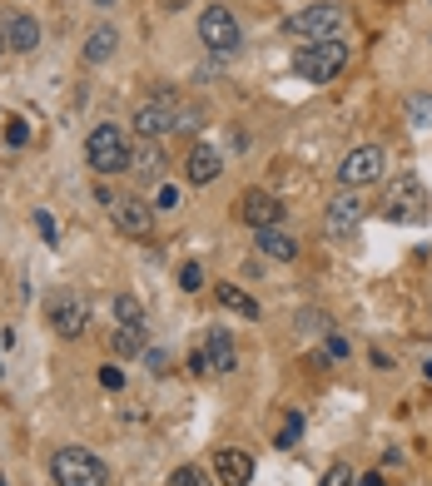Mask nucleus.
<instances>
[{
  "label": "nucleus",
  "mask_w": 432,
  "mask_h": 486,
  "mask_svg": "<svg viewBox=\"0 0 432 486\" xmlns=\"http://www.w3.org/2000/svg\"><path fill=\"white\" fill-rule=\"evenodd\" d=\"M85 160L94 174H120V169L134 164V150L124 144V134L114 124H94L90 130V144H85Z\"/></svg>",
  "instance_id": "3"
},
{
  "label": "nucleus",
  "mask_w": 432,
  "mask_h": 486,
  "mask_svg": "<svg viewBox=\"0 0 432 486\" xmlns=\"http://www.w3.org/2000/svg\"><path fill=\"white\" fill-rule=\"evenodd\" d=\"M423 373H427V383H432V363H427V367H423Z\"/></svg>",
  "instance_id": "38"
},
{
  "label": "nucleus",
  "mask_w": 432,
  "mask_h": 486,
  "mask_svg": "<svg viewBox=\"0 0 432 486\" xmlns=\"http://www.w3.org/2000/svg\"><path fill=\"white\" fill-rule=\"evenodd\" d=\"M423 214H427V189L417 184L413 174H398L383 194V219H393V224H417Z\"/></svg>",
  "instance_id": "4"
},
{
  "label": "nucleus",
  "mask_w": 432,
  "mask_h": 486,
  "mask_svg": "<svg viewBox=\"0 0 432 486\" xmlns=\"http://www.w3.org/2000/svg\"><path fill=\"white\" fill-rule=\"evenodd\" d=\"M383 164H388V154L378 150V144H358L353 154L339 164V179L348 189H358V184H373V179H383Z\"/></svg>",
  "instance_id": "8"
},
{
  "label": "nucleus",
  "mask_w": 432,
  "mask_h": 486,
  "mask_svg": "<svg viewBox=\"0 0 432 486\" xmlns=\"http://www.w3.org/2000/svg\"><path fill=\"white\" fill-rule=\"evenodd\" d=\"M5 140H10V144H25V124H20V120H10V130H5Z\"/></svg>",
  "instance_id": "31"
},
{
  "label": "nucleus",
  "mask_w": 432,
  "mask_h": 486,
  "mask_svg": "<svg viewBox=\"0 0 432 486\" xmlns=\"http://www.w3.org/2000/svg\"><path fill=\"white\" fill-rule=\"evenodd\" d=\"M100 383L110 387V393H120V387H124V373H120V367H100Z\"/></svg>",
  "instance_id": "28"
},
{
  "label": "nucleus",
  "mask_w": 432,
  "mask_h": 486,
  "mask_svg": "<svg viewBox=\"0 0 432 486\" xmlns=\"http://www.w3.org/2000/svg\"><path fill=\"white\" fill-rule=\"evenodd\" d=\"M170 486H209V471L204 467H179L170 477Z\"/></svg>",
  "instance_id": "25"
},
{
  "label": "nucleus",
  "mask_w": 432,
  "mask_h": 486,
  "mask_svg": "<svg viewBox=\"0 0 432 486\" xmlns=\"http://www.w3.org/2000/svg\"><path fill=\"white\" fill-rule=\"evenodd\" d=\"M174 204H179V189L164 184V189H160V209H174Z\"/></svg>",
  "instance_id": "32"
},
{
  "label": "nucleus",
  "mask_w": 432,
  "mask_h": 486,
  "mask_svg": "<svg viewBox=\"0 0 432 486\" xmlns=\"http://www.w3.org/2000/svg\"><path fill=\"white\" fill-rule=\"evenodd\" d=\"M164 10H184V5H194V0H160Z\"/></svg>",
  "instance_id": "37"
},
{
  "label": "nucleus",
  "mask_w": 432,
  "mask_h": 486,
  "mask_svg": "<svg viewBox=\"0 0 432 486\" xmlns=\"http://www.w3.org/2000/svg\"><path fill=\"white\" fill-rule=\"evenodd\" d=\"M219 303H224L229 313H239V318H259V303L249 298L244 288H234V283H224V288H219Z\"/></svg>",
  "instance_id": "20"
},
{
  "label": "nucleus",
  "mask_w": 432,
  "mask_h": 486,
  "mask_svg": "<svg viewBox=\"0 0 432 486\" xmlns=\"http://www.w3.org/2000/svg\"><path fill=\"white\" fill-rule=\"evenodd\" d=\"M427 5H432V0H427Z\"/></svg>",
  "instance_id": "41"
},
{
  "label": "nucleus",
  "mask_w": 432,
  "mask_h": 486,
  "mask_svg": "<svg viewBox=\"0 0 432 486\" xmlns=\"http://www.w3.org/2000/svg\"><path fill=\"white\" fill-rule=\"evenodd\" d=\"M407 124L413 130H432V94H407Z\"/></svg>",
  "instance_id": "21"
},
{
  "label": "nucleus",
  "mask_w": 432,
  "mask_h": 486,
  "mask_svg": "<svg viewBox=\"0 0 432 486\" xmlns=\"http://www.w3.org/2000/svg\"><path fill=\"white\" fill-rule=\"evenodd\" d=\"M5 40H10V50H35L40 45V25L30 15H15L10 30H5Z\"/></svg>",
  "instance_id": "19"
},
{
  "label": "nucleus",
  "mask_w": 432,
  "mask_h": 486,
  "mask_svg": "<svg viewBox=\"0 0 432 486\" xmlns=\"http://www.w3.org/2000/svg\"><path fill=\"white\" fill-rule=\"evenodd\" d=\"M219 169H224V160H219V150H209V144H194V150H189V160H184L189 184H214Z\"/></svg>",
  "instance_id": "14"
},
{
  "label": "nucleus",
  "mask_w": 432,
  "mask_h": 486,
  "mask_svg": "<svg viewBox=\"0 0 432 486\" xmlns=\"http://www.w3.org/2000/svg\"><path fill=\"white\" fill-rule=\"evenodd\" d=\"M179 130H199V110H189V104H179Z\"/></svg>",
  "instance_id": "29"
},
{
  "label": "nucleus",
  "mask_w": 432,
  "mask_h": 486,
  "mask_svg": "<svg viewBox=\"0 0 432 486\" xmlns=\"http://www.w3.org/2000/svg\"><path fill=\"white\" fill-rule=\"evenodd\" d=\"M0 45H5V40H0Z\"/></svg>",
  "instance_id": "40"
},
{
  "label": "nucleus",
  "mask_w": 432,
  "mask_h": 486,
  "mask_svg": "<svg viewBox=\"0 0 432 486\" xmlns=\"http://www.w3.org/2000/svg\"><path fill=\"white\" fill-rule=\"evenodd\" d=\"M214 471H219V481H224V486H249V481H254V457H249V452L224 447L214 457Z\"/></svg>",
  "instance_id": "13"
},
{
  "label": "nucleus",
  "mask_w": 432,
  "mask_h": 486,
  "mask_svg": "<svg viewBox=\"0 0 432 486\" xmlns=\"http://www.w3.org/2000/svg\"><path fill=\"white\" fill-rule=\"evenodd\" d=\"M110 219H114V228H124V234H150V224H154V209L144 204V199H134V194H120L110 204Z\"/></svg>",
  "instance_id": "10"
},
{
  "label": "nucleus",
  "mask_w": 432,
  "mask_h": 486,
  "mask_svg": "<svg viewBox=\"0 0 432 486\" xmlns=\"http://www.w3.org/2000/svg\"><path fill=\"white\" fill-rule=\"evenodd\" d=\"M204 363H209V373H234V367H239L234 337H229L224 327H214V333H209V343H204Z\"/></svg>",
  "instance_id": "15"
},
{
  "label": "nucleus",
  "mask_w": 432,
  "mask_h": 486,
  "mask_svg": "<svg viewBox=\"0 0 432 486\" xmlns=\"http://www.w3.org/2000/svg\"><path fill=\"white\" fill-rule=\"evenodd\" d=\"M114 50H120V35H114V25H94L90 40H85V60H90V65H104Z\"/></svg>",
  "instance_id": "16"
},
{
  "label": "nucleus",
  "mask_w": 432,
  "mask_h": 486,
  "mask_svg": "<svg viewBox=\"0 0 432 486\" xmlns=\"http://www.w3.org/2000/svg\"><path fill=\"white\" fill-rule=\"evenodd\" d=\"M299 437H303V417H299V412H289V417H283V427H279V447H293Z\"/></svg>",
  "instance_id": "24"
},
{
  "label": "nucleus",
  "mask_w": 432,
  "mask_h": 486,
  "mask_svg": "<svg viewBox=\"0 0 432 486\" xmlns=\"http://www.w3.org/2000/svg\"><path fill=\"white\" fill-rule=\"evenodd\" d=\"M50 477L60 486H104L110 481V467L85 447H60L55 457H50Z\"/></svg>",
  "instance_id": "1"
},
{
  "label": "nucleus",
  "mask_w": 432,
  "mask_h": 486,
  "mask_svg": "<svg viewBox=\"0 0 432 486\" xmlns=\"http://www.w3.org/2000/svg\"><path fill=\"white\" fill-rule=\"evenodd\" d=\"M259 248L269 253V258H279V263H293V258H299V243L283 234V228H259Z\"/></svg>",
  "instance_id": "17"
},
{
  "label": "nucleus",
  "mask_w": 432,
  "mask_h": 486,
  "mask_svg": "<svg viewBox=\"0 0 432 486\" xmlns=\"http://www.w3.org/2000/svg\"><path fill=\"white\" fill-rule=\"evenodd\" d=\"M114 323H144V308H140V298H130V293H120V298H114Z\"/></svg>",
  "instance_id": "23"
},
{
  "label": "nucleus",
  "mask_w": 432,
  "mask_h": 486,
  "mask_svg": "<svg viewBox=\"0 0 432 486\" xmlns=\"http://www.w3.org/2000/svg\"><path fill=\"white\" fill-rule=\"evenodd\" d=\"M239 214H244V224L254 228H279V219H283V204L273 194H263V189H254V194H244V204H239Z\"/></svg>",
  "instance_id": "11"
},
{
  "label": "nucleus",
  "mask_w": 432,
  "mask_h": 486,
  "mask_svg": "<svg viewBox=\"0 0 432 486\" xmlns=\"http://www.w3.org/2000/svg\"><path fill=\"white\" fill-rule=\"evenodd\" d=\"M358 486H383V477H378V471H368V477H358Z\"/></svg>",
  "instance_id": "36"
},
{
  "label": "nucleus",
  "mask_w": 432,
  "mask_h": 486,
  "mask_svg": "<svg viewBox=\"0 0 432 486\" xmlns=\"http://www.w3.org/2000/svg\"><path fill=\"white\" fill-rule=\"evenodd\" d=\"M358 224H363V199H358V194H339L329 204V234L333 238H348Z\"/></svg>",
  "instance_id": "12"
},
{
  "label": "nucleus",
  "mask_w": 432,
  "mask_h": 486,
  "mask_svg": "<svg viewBox=\"0 0 432 486\" xmlns=\"http://www.w3.org/2000/svg\"><path fill=\"white\" fill-rule=\"evenodd\" d=\"M343 20L348 15L339 5H303L299 15H289V35H299V40H339Z\"/></svg>",
  "instance_id": "5"
},
{
  "label": "nucleus",
  "mask_w": 432,
  "mask_h": 486,
  "mask_svg": "<svg viewBox=\"0 0 432 486\" xmlns=\"http://www.w3.org/2000/svg\"><path fill=\"white\" fill-rule=\"evenodd\" d=\"M329 357H348V343H343V337H329Z\"/></svg>",
  "instance_id": "35"
},
{
  "label": "nucleus",
  "mask_w": 432,
  "mask_h": 486,
  "mask_svg": "<svg viewBox=\"0 0 432 486\" xmlns=\"http://www.w3.org/2000/svg\"><path fill=\"white\" fill-rule=\"evenodd\" d=\"M144 367H150V373H164V353H160V347H150V353H144Z\"/></svg>",
  "instance_id": "30"
},
{
  "label": "nucleus",
  "mask_w": 432,
  "mask_h": 486,
  "mask_svg": "<svg viewBox=\"0 0 432 486\" xmlns=\"http://www.w3.org/2000/svg\"><path fill=\"white\" fill-rule=\"evenodd\" d=\"M134 130H140L144 140H160V134L179 130V100L170 90H164L160 100H144L140 110H134Z\"/></svg>",
  "instance_id": "6"
},
{
  "label": "nucleus",
  "mask_w": 432,
  "mask_h": 486,
  "mask_svg": "<svg viewBox=\"0 0 432 486\" xmlns=\"http://www.w3.org/2000/svg\"><path fill=\"white\" fill-rule=\"evenodd\" d=\"M343 65H348V45H343V40H309V45L293 55V70H299L303 80H313V84H329Z\"/></svg>",
  "instance_id": "2"
},
{
  "label": "nucleus",
  "mask_w": 432,
  "mask_h": 486,
  "mask_svg": "<svg viewBox=\"0 0 432 486\" xmlns=\"http://www.w3.org/2000/svg\"><path fill=\"white\" fill-rule=\"evenodd\" d=\"M100 5H110V0H100Z\"/></svg>",
  "instance_id": "39"
},
{
  "label": "nucleus",
  "mask_w": 432,
  "mask_h": 486,
  "mask_svg": "<svg viewBox=\"0 0 432 486\" xmlns=\"http://www.w3.org/2000/svg\"><path fill=\"white\" fill-rule=\"evenodd\" d=\"M199 40H204L209 50H219V55H224V50L239 45V20L229 15L224 5H209L204 15H199Z\"/></svg>",
  "instance_id": "9"
},
{
  "label": "nucleus",
  "mask_w": 432,
  "mask_h": 486,
  "mask_svg": "<svg viewBox=\"0 0 432 486\" xmlns=\"http://www.w3.org/2000/svg\"><path fill=\"white\" fill-rule=\"evenodd\" d=\"M130 169H140V174L160 179V174H164V154H160V144H144V150L134 154V164H130Z\"/></svg>",
  "instance_id": "22"
},
{
  "label": "nucleus",
  "mask_w": 432,
  "mask_h": 486,
  "mask_svg": "<svg viewBox=\"0 0 432 486\" xmlns=\"http://www.w3.org/2000/svg\"><path fill=\"white\" fill-rule=\"evenodd\" d=\"M35 224H40V234H45V238H55V219H50V214H35Z\"/></svg>",
  "instance_id": "34"
},
{
  "label": "nucleus",
  "mask_w": 432,
  "mask_h": 486,
  "mask_svg": "<svg viewBox=\"0 0 432 486\" xmlns=\"http://www.w3.org/2000/svg\"><path fill=\"white\" fill-rule=\"evenodd\" d=\"M299 323H303V327H329V318H323V313H299Z\"/></svg>",
  "instance_id": "33"
},
{
  "label": "nucleus",
  "mask_w": 432,
  "mask_h": 486,
  "mask_svg": "<svg viewBox=\"0 0 432 486\" xmlns=\"http://www.w3.org/2000/svg\"><path fill=\"white\" fill-rule=\"evenodd\" d=\"M179 288L199 293V288H204V268H199V263H184V268H179Z\"/></svg>",
  "instance_id": "26"
},
{
  "label": "nucleus",
  "mask_w": 432,
  "mask_h": 486,
  "mask_svg": "<svg viewBox=\"0 0 432 486\" xmlns=\"http://www.w3.org/2000/svg\"><path fill=\"white\" fill-rule=\"evenodd\" d=\"M110 347L120 357H134V353H144V323H114V333H110Z\"/></svg>",
  "instance_id": "18"
},
{
  "label": "nucleus",
  "mask_w": 432,
  "mask_h": 486,
  "mask_svg": "<svg viewBox=\"0 0 432 486\" xmlns=\"http://www.w3.org/2000/svg\"><path fill=\"white\" fill-rule=\"evenodd\" d=\"M358 477H353V467H343V462H339V467H329V477H323V486H353Z\"/></svg>",
  "instance_id": "27"
},
{
  "label": "nucleus",
  "mask_w": 432,
  "mask_h": 486,
  "mask_svg": "<svg viewBox=\"0 0 432 486\" xmlns=\"http://www.w3.org/2000/svg\"><path fill=\"white\" fill-rule=\"evenodd\" d=\"M50 323H55L60 337H80V333H85V323H90L85 298H80V293H70V288L50 293Z\"/></svg>",
  "instance_id": "7"
}]
</instances>
